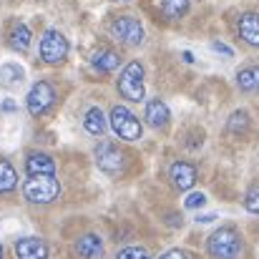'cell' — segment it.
I'll return each instance as SVG.
<instances>
[{
	"instance_id": "cell-6",
	"label": "cell",
	"mask_w": 259,
	"mask_h": 259,
	"mask_svg": "<svg viewBox=\"0 0 259 259\" xmlns=\"http://www.w3.org/2000/svg\"><path fill=\"white\" fill-rule=\"evenodd\" d=\"M93 159H96L98 169L106 174H121L126 169V164H128L126 154L111 141H101L96 146V151H93Z\"/></svg>"
},
{
	"instance_id": "cell-5",
	"label": "cell",
	"mask_w": 259,
	"mask_h": 259,
	"mask_svg": "<svg viewBox=\"0 0 259 259\" xmlns=\"http://www.w3.org/2000/svg\"><path fill=\"white\" fill-rule=\"evenodd\" d=\"M68 51H71V43L63 33L58 30H46L43 38H40V58L51 66L56 63H63L68 58Z\"/></svg>"
},
{
	"instance_id": "cell-19",
	"label": "cell",
	"mask_w": 259,
	"mask_h": 259,
	"mask_svg": "<svg viewBox=\"0 0 259 259\" xmlns=\"http://www.w3.org/2000/svg\"><path fill=\"white\" fill-rule=\"evenodd\" d=\"M23 78H25V73H23V68L18 63H5L0 68V83L5 88H18L23 83Z\"/></svg>"
},
{
	"instance_id": "cell-27",
	"label": "cell",
	"mask_w": 259,
	"mask_h": 259,
	"mask_svg": "<svg viewBox=\"0 0 259 259\" xmlns=\"http://www.w3.org/2000/svg\"><path fill=\"white\" fill-rule=\"evenodd\" d=\"M214 219H217V217H214V214H206V217H199V219H196V222H201V224H204V222H214Z\"/></svg>"
},
{
	"instance_id": "cell-21",
	"label": "cell",
	"mask_w": 259,
	"mask_h": 259,
	"mask_svg": "<svg viewBox=\"0 0 259 259\" xmlns=\"http://www.w3.org/2000/svg\"><path fill=\"white\" fill-rule=\"evenodd\" d=\"M161 8H164V13H166V18H181V15H186V10H189V0H161Z\"/></svg>"
},
{
	"instance_id": "cell-12",
	"label": "cell",
	"mask_w": 259,
	"mask_h": 259,
	"mask_svg": "<svg viewBox=\"0 0 259 259\" xmlns=\"http://www.w3.org/2000/svg\"><path fill=\"white\" fill-rule=\"evenodd\" d=\"M169 121H171V111H169V106L161 98H154V101L146 103V123L151 128L161 131V128L169 126Z\"/></svg>"
},
{
	"instance_id": "cell-3",
	"label": "cell",
	"mask_w": 259,
	"mask_h": 259,
	"mask_svg": "<svg viewBox=\"0 0 259 259\" xmlns=\"http://www.w3.org/2000/svg\"><path fill=\"white\" fill-rule=\"evenodd\" d=\"M118 93L126 98V101H144V66L139 61H131L126 63V68L121 71L118 76Z\"/></svg>"
},
{
	"instance_id": "cell-18",
	"label": "cell",
	"mask_w": 259,
	"mask_h": 259,
	"mask_svg": "<svg viewBox=\"0 0 259 259\" xmlns=\"http://www.w3.org/2000/svg\"><path fill=\"white\" fill-rule=\"evenodd\" d=\"M237 86L244 93H257L259 91V66H244L237 73Z\"/></svg>"
},
{
	"instance_id": "cell-28",
	"label": "cell",
	"mask_w": 259,
	"mask_h": 259,
	"mask_svg": "<svg viewBox=\"0 0 259 259\" xmlns=\"http://www.w3.org/2000/svg\"><path fill=\"white\" fill-rule=\"evenodd\" d=\"M5 108H8V111H13V108H15V103H13V101H3V111H5Z\"/></svg>"
},
{
	"instance_id": "cell-13",
	"label": "cell",
	"mask_w": 259,
	"mask_h": 259,
	"mask_svg": "<svg viewBox=\"0 0 259 259\" xmlns=\"http://www.w3.org/2000/svg\"><path fill=\"white\" fill-rule=\"evenodd\" d=\"M25 169H28L30 176H53L56 174V161L43 151H33L25 161Z\"/></svg>"
},
{
	"instance_id": "cell-29",
	"label": "cell",
	"mask_w": 259,
	"mask_h": 259,
	"mask_svg": "<svg viewBox=\"0 0 259 259\" xmlns=\"http://www.w3.org/2000/svg\"><path fill=\"white\" fill-rule=\"evenodd\" d=\"M0 259H3V247H0Z\"/></svg>"
},
{
	"instance_id": "cell-10",
	"label": "cell",
	"mask_w": 259,
	"mask_h": 259,
	"mask_svg": "<svg viewBox=\"0 0 259 259\" xmlns=\"http://www.w3.org/2000/svg\"><path fill=\"white\" fill-rule=\"evenodd\" d=\"M15 257L18 259H48V244L38 237H25L15 242Z\"/></svg>"
},
{
	"instance_id": "cell-14",
	"label": "cell",
	"mask_w": 259,
	"mask_h": 259,
	"mask_svg": "<svg viewBox=\"0 0 259 259\" xmlns=\"http://www.w3.org/2000/svg\"><path fill=\"white\" fill-rule=\"evenodd\" d=\"M103 252V242L98 234H83L76 242V257L78 259H93Z\"/></svg>"
},
{
	"instance_id": "cell-15",
	"label": "cell",
	"mask_w": 259,
	"mask_h": 259,
	"mask_svg": "<svg viewBox=\"0 0 259 259\" xmlns=\"http://www.w3.org/2000/svg\"><path fill=\"white\" fill-rule=\"evenodd\" d=\"M30 38H33L30 28H28L25 23H15V25L10 28L8 43H10V48H13V51H18V53H25V51L30 48Z\"/></svg>"
},
{
	"instance_id": "cell-24",
	"label": "cell",
	"mask_w": 259,
	"mask_h": 259,
	"mask_svg": "<svg viewBox=\"0 0 259 259\" xmlns=\"http://www.w3.org/2000/svg\"><path fill=\"white\" fill-rule=\"evenodd\" d=\"M247 126H249V116H247L244 111L232 113V118H229V131H244Z\"/></svg>"
},
{
	"instance_id": "cell-4",
	"label": "cell",
	"mask_w": 259,
	"mask_h": 259,
	"mask_svg": "<svg viewBox=\"0 0 259 259\" xmlns=\"http://www.w3.org/2000/svg\"><path fill=\"white\" fill-rule=\"evenodd\" d=\"M111 128H113L116 136L123 139V141H136V139H141V134H144L141 121H139V118L131 113V108H126V106H113V108H111Z\"/></svg>"
},
{
	"instance_id": "cell-17",
	"label": "cell",
	"mask_w": 259,
	"mask_h": 259,
	"mask_svg": "<svg viewBox=\"0 0 259 259\" xmlns=\"http://www.w3.org/2000/svg\"><path fill=\"white\" fill-rule=\"evenodd\" d=\"M83 128H86L91 136L106 134V116H103V111H101L98 106H93V108L86 111V116H83Z\"/></svg>"
},
{
	"instance_id": "cell-1",
	"label": "cell",
	"mask_w": 259,
	"mask_h": 259,
	"mask_svg": "<svg viewBox=\"0 0 259 259\" xmlns=\"http://www.w3.org/2000/svg\"><path fill=\"white\" fill-rule=\"evenodd\" d=\"M206 249L211 259H237L242 254V237L234 227H219L209 237Z\"/></svg>"
},
{
	"instance_id": "cell-25",
	"label": "cell",
	"mask_w": 259,
	"mask_h": 259,
	"mask_svg": "<svg viewBox=\"0 0 259 259\" xmlns=\"http://www.w3.org/2000/svg\"><path fill=\"white\" fill-rule=\"evenodd\" d=\"M204 204H206V196H204V194H199V191L189 194V196H186V201H184V206H186V209H199V206H204Z\"/></svg>"
},
{
	"instance_id": "cell-11",
	"label": "cell",
	"mask_w": 259,
	"mask_h": 259,
	"mask_svg": "<svg viewBox=\"0 0 259 259\" xmlns=\"http://www.w3.org/2000/svg\"><path fill=\"white\" fill-rule=\"evenodd\" d=\"M237 33H239V38L247 46L259 48V13H244V15H239Z\"/></svg>"
},
{
	"instance_id": "cell-20",
	"label": "cell",
	"mask_w": 259,
	"mask_h": 259,
	"mask_svg": "<svg viewBox=\"0 0 259 259\" xmlns=\"http://www.w3.org/2000/svg\"><path fill=\"white\" fill-rule=\"evenodd\" d=\"M18 186V174L13 169V164L0 161V194H8Z\"/></svg>"
},
{
	"instance_id": "cell-2",
	"label": "cell",
	"mask_w": 259,
	"mask_h": 259,
	"mask_svg": "<svg viewBox=\"0 0 259 259\" xmlns=\"http://www.w3.org/2000/svg\"><path fill=\"white\" fill-rule=\"evenodd\" d=\"M61 194V184L53 176H30L23 184V196L30 204H51Z\"/></svg>"
},
{
	"instance_id": "cell-8",
	"label": "cell",
	"mask_w": 259,
	"mask_h": 259,
	"mask_svg": "<svg viewBox=\"0 0 259 259\" xmlns=\"http://www.w3.org/2000/svg\"><path fill=\"white\" fill-rule=\"evenodd\" d=\"M53 101H56V91H53V86H51L48 81H38V83H33L30 91H28L25 106H28L30 116L38 118V116H46V113L51 111Z\"/></svg>"
},
{
	"instance_id": "cell-9",
	"label": "cell",
	"mask_w": 259,
	"mask_h": 259,
	"mask_svg": "<svg viewBox=\"0 0 259 259\" xmlns=\"http://www.w3.org/2000/svg\"><path fill=\"white\" fill-rule=\"evenodd\" d=\"M169 179L179 191H189L196 184V166L189 161H176L169 169Z\"/></svg>"
},
{
	"instance_id": "cell-26",
	"label": "cell",
	"mask_w": 259,
	"mask_h": 259,
	"mask_svg": "<svg viewBox=\"0 0 259 259\" xmlns=\"http://www.w3.org/2000/svg\"><path fill=\"white\" fill-rule=\"evenodd\" d=\"M159 259H189V254H186L184 249H169V252H164Z\"/></svg>"
},
{
	"instance_id": "cell-22",
	"label": "cell",
	"mask_w": 259,
	"mask_h": 259,
	"mask_svg": "<svg viewBox=\"0 0 259 259\" xmlns=\"http://www.w3.org/2000/svg\"><path fill=\"white\" fill-rule=\"evenodd\" d=\"M244 209L252 214H259V184L249 186V191L244 194Z\"/></svg>"
},
{
	"instance_id": "cell-23",
	"label": "cell",
	"mask_w": 259,
	"mask_h": 259,
	"mask_svg": "<svg viewBox=\"0 0 259 259\" xmlns=\"http://www.w3.org/2000/svg\"><path fill=\"white\" fill-rule=\"evenodd\" d=\"M116 259H151V254L144 247H126L116 254Z\"/></svg>"
},
{
	"instance_id": "cell-16",
	"label": "cell",
	"mask_w": 259,
	"mask_h": 259,
	"mask_svg": "<svg viewBox=\"0 0 259 259\" xmlns=\"http://www.w3.org/2000/svg\"><path fill=\"white\" fill-rule=\"evenodd\" d=\"M91 66L96 71H101V73H111V71H116L121 66V58H118L116 51H98V53H93Z\"/></svg>"
},
{
	"instance_id": "cell-7",
	"label": "cell",
	"mask_w": 259,
	"mask_h": 259,
	"mask_svg": "<svg viewBox=\"0 0 259 259\" xmlns=\"http://www.w3.org/2000/svg\"><path fill=\"white\" fill-rule=\"evenodd\" d=\"M111 33H113L116 40H121L126 46H141V40H144V25L134 15H118V18H113Z\"/></svg>"
}]
</instances>
